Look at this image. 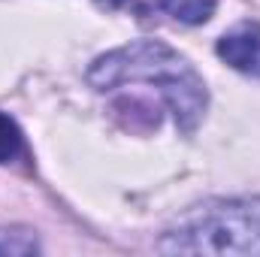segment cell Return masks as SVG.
<instances>
[{"label":"cell","mask_w":260,"mask_h":257,"mask_svg":"<svg viewBox=\"0 0 260 257\" xmlns=\"http://www.w3.org/2000/svg\"><path fill=\"white\" fill-rule=\"evenodd\" d=\"M24 154V136L18 124L0 112V164H12Z\"/></svg>","instance_id":"5"},{"label":"cell","mask_w":260,"mask_h":257,"mask_svg":"<svg viewBox=\"0 0 260 257\" xmlns=\"http://www.w3.org/2000/svg\"><path fill=\"white\" fill-rule=\"evenodd\" d=\"M167 254H260V197L209 200L185 212L160 239Z\"/></svg>","instance_id":"2"},{"label":"cell","mask_w":260,"mask_h":257,"mask_svg":"<svg viewBox=\"0 0 260 257\" xmlns=\"http://www.w3.org/2000/svg\"><path fill=\"white\" fill-rule=\"evenodd\" d=\"M37 251V239L27 230H0V254H30Z\"/></svg>","instance_id":"6"},{"label":"cell","mask_w":260,"mask_h":257,"mask_svg":"<svg viewBox=\"0 0 260 257\" xmlns=\"http://www.w3.org/2000/svg\"><path fill=\"white\" fill-rule=\"evenodd\" d=\"M218 58L239 73L260 79V24L242 21L218 40Z\"/></svg>","instance_id":"3"},{"label":"cell","mask_w":260,"mask_h":257,"mask_svg":"<svg viewBox=\"0 0 260 257\" xmlns=\"http://www.w3.org/2000/svg\"><path fill=\"white\" fill-rule=\"evenodd\" d=\"M157 6L182 24H206L215 15V0H157Z\"/></svg>","instance_id":"4"},{"label":"cell","mask_w":260,"mask_h":257,"mask_svg":"<svg viewBox=\"0 0 260 257\" xmlns=\"http://www.w3.org/2000/svg\"><path fill=\"white\" fill-rule=\"evenodd\" d=\"M103 9H121V6H127L130 0H97Z\"/></svg>","instance_id":"7"},{"label":"cell","mask_w":260,"mask_h":257,"mask_svg":"<svg viewBox=\"0 0 260 257\" xmlns=\"http://www.w3.org/2000/svg\"><path fill=\"white\" fill-rule=\"evenodd\" d=\"M88 82L97 91H112L127 82L157 85L160 97L176 115V124L185 133H194L209 106V91L200 73L160 40H133L100 55L88 70Z\"/></svg>","instance_id":"1"}]
</instances>
